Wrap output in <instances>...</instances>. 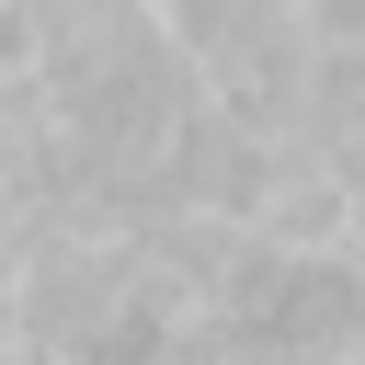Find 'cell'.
<instances>
[{
  "mask_svg": "<svg viewBox=\"0 0 365 365\" xmlns=\"http://www.w3.org/2000/svg\"><path fill=\"white\" fill-rule=\"evenodd\" d=\"M0 217H11V160H0Z\"/></svg>",
  "mask_w": 365,
  "mask_h": 365,
  "instance_id": "cell-1",
  "label": "cell"
}]
</instances>
